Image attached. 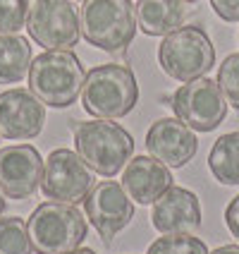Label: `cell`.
Wrapping results in <instances>:
<instances>
[{
    "mask_svg": "<svg viewBox=\"0 0 239 254\" xmlns=\"http://www.w3.org/2000/svg\"><path fill=\"white\" fill-rule=\"evenodd\" d=\"M84 65L72 51H46L31 60L29 91L50 108H70L82 96Z\"/></svg>",
    "mask_w": 239,
    "mask_h": 254,
    "instance_id": "6da1fadb",
    "label": "cell"
},
{
    "mask_svg": "<svg viewBox=\"0 0 239 254\" xmlns=\"http://www.w3.org/2000/svg\"><path fill=\"white\" fill-rule=\"evenodd\" d=\"M139 101V84L127 65H98L84 77L82 106L89 115L117 120L134 111Z\"/></svg>",
    "mask_w": 239,
    "mask_h": 254,
    "instance_id": "7a4b0ae2",
    "label": "cell"
},
{
    "mask_svg": "<svg viewBox=\"0 0 239 254\" xmlns=\"http://www.w3.org/2000/svg\"><path fill=\"white\" fill-rule=\"evenodd\" d=\"M36 254H70L82 247L89 233L84 213L74 204L43 201L27 221Z\"/></svg>",
    "mask_w": 239,
    "mask_h": 254,
    "instance_id": "3957f363",
    "label": "cell"
},
{
    "mask_svg": "<svg viewBox=\"0 0 239 254\" xmlns=\"http://www.w3.org/2000/svg\"><path fill=\"white\" fill-rule=\"evenodd\" d=\"M74 149L94 173L113 178L129 163L134 137L122 125L98 118L74 127Z\"/></svg>",
    "mask_w": 239,
    "mask_h": 254,
    "instance_id": "277c9868",
    "label": "cell"
},
{
    "mask_svg": "<svg viewBox=\"0 0 239 254\" xmlns=\"http://www.w3.org/2000/svg\"><path fill=\"white\" fill-rule=\"evenodd\" d=\"M84 39L105 53H122L137 36V7L132 0H84L79 12Z\"/></svg>",
    "mask_w": 239,
    "mask_h": 254,
    "instance_id": "5b68a950",
    "label": "cell"
},
{
    "mask_svg": "<svg viewBox=\"0 0 239 254\" xmlns=\"http://www.w3.org/2000/svg\"><path fill=\"white\" fill-rule=\"evenodd\" d=\"M158 63L170 79L191 82L206 77L215 65L211 36L196 24L175 29L158 46Z\"/></svg>",
    "mask_w": 239,
    "mask_h": 254,
    "instance_id": "8992f818",
    "label": "cell"
},
{
    "mask_svg": "<svg viewBox=\"0 0 239 254\" xmlns=\"http://www.w3.org/2000/svg\"><path fill=\"white\" fill-rule=\"evenodd\" d=\"M29 36L46 51H72L79 36V14L70 0H36L27 19Z\"/></svg>",
    "mask_w": 239,
    "mask_h": 254,
    "instance_id": "52a82bcc",
    "label": "cell"
},
{
    "mask_svg": "<svg viewBox=\"0 0 239 254\" xmlns=\"http://www.w3.org/2000/svg\"><path fill=\"white\" fill-rule=\"evenodd\" d=\"M175 115L187 127L196 132H213L223 125L227 115V101L220 91L218 82L208 77H198L191 82H184L170 101Z\"/></svg>",
    "mask_w": 239,
    "mask_h": 254,
    "instance_id": "ba28073f",
    "label": "cell"
},
{
    "mask_svg": "<svg viewBox=\"0 0 239 254\" xmlns=\"http://www.w3.org/2000/svg\"><path fill=\"white\" fill-rule=\"evenodd\" d=\"M94 190V170L72 149H55L43 166L41 192L46 199L62 204H82Z\"/></svg>",
    "mask_w": 239,
    "mask_h": 254,
    "instance_id": "9c48e42d",
    "label": "cell"
},
{
    "mask_svg": "<svg viewBox=\"0 0 239 254\" xmlns=\"http://www.w3.org/2000/svg\"><path fill=\"white\" fill-rule=\"evenodd\" d=\"M84 211L91 221V226L100 235V240L110 245L115 235L132 223L134 204L120 183L103 180L84 199Z\"/></svg>",
    "mask_w": 239,
    "mask_h": 254,
    "instance_id": "30bf717a",
    "label": "cell"
},
{
    "mask_svg": "<svg viewBox=\"0 0 239 254\" xmlns=\"http://www.w3.org/2000/svg\"><path fill=\"white\" fill-rule=\"evenodd\" d=\"M43 180V158L31 144L0 149V192L10 199H29Z\"/></svg>",
    "mask_w": 239,
    "mask_h": 254,
    "instance_id": "8fae6325",
    "label": "cell"
},
{
    "mask_svg": "<svg viewBox=\"0 0 239 254\" xmlns=\"http://www.w3.org/2000/svg\"><path fill=\"white\" fill-rule=\"evenodd\" d=\"M46 123V103L29 89H7L0 94V137L34 139Z\"/></svg>",
    "mask_w": 239,
    "mask_h": 254,
    "instance_id": "7c38bea8",
    "label": "cell"
},
{
    "mask_svg": "<svg viewBox=\"0 0 239 254\" xmlns=\"http://www.w3.org/2000/svg\"><path fill=\"white\" fill-rule=\"evenodd\" d=\"M148 154L168 168H182L198 151V139L180 118H160L146 132Z\"/></svg>",
    "mask_w": 239,
    "mask_h": 254,
    "instance_id": "4fadbf2b",
    "label": "cell"
},
{
    "mask_svg": "<svg viewBox=\"0 0 239 254\" xmlns=\"http://www.w3.org/2000/svg\"><path fill=\"white\" fill-rule=\"evenodd\" d=\"M153 228L163 235H189L201 228V204L187 187H170L153 201Z\"/></svg>",
    "mask_w": 239,
    "mask_h": 254,
    "instance_id": "5bb4252c",
    "label": "cell"
},
{
    "mask_svg": "<svg viewBox=\"0 0 239 254\" xmlns=\"http://www.w3.org/2000/svg\"><path fill=\"white\" fill-rule=\"evenodd\" d=\"M122 187L137 204H153L160 194L172 187V173L165 163L148 156L129 158L125 173H122Z\"/></svg>",
    "mask_w": 239,
    "mask_h": 254,
    "instance_id": "9a60e30c",
    "label": "cell"
},
{
    "mask_svg": "<svg viewBox=\"0 0 239 254\" xmlns=\"http://www.w3.org/2000/svg\"><path fill=\"white\" fill-rule=\"evenodd\" d=\"M137 24L146 36H168L184 24L187 2L184 0H139Z\"/></svg>",
    "mask_w": 239,
    "mask_h": 254,
    "instance_id": "2e32d148",
    "label": "cell"
},
{
    "mask_svg": "<svg viewBox=\"0 0 239 254\" xmlns=\"http://www.w3.org/2000/svg\"><path fill=\"white\" fill-rule=\"evenodd\" d=\"M31 60V46L24 36H0V84H19L29 74Z\"/></svg>",
    "mask_w": 239,
    "mask_h": 254,
    "instance_id": "e0dca14e",
    "label": "cell"
},
{
    "mask_svg": "<svg viewBox=\"0 0 239 254\" xmlns=\"http://www.w3.org/2000/svg\"><path fill=\"white\" fill-rule=\"evenodd\" d=\"M208 168L223 185H239V132L218 137L208 154Z\"/></svg>",
    "mask_w": 239,
    "mask_h": 254,
    "instance_id": "ac0fdd59",
    "label": "cell"
},
{
    "mask_svg": "<svg viewBox=\"0 0 239 254\" xmlns=\"http://www.w3.org/2000/svg\"><path fill=\"white\" fill-rule=\"evenodd\" d=\"M34 245L29 238V226L19 216L0 218V254H31Z\"/></svg>",
    "mask_w": 239,
    "mask_h": 254,
    "instance_id": "d6986e66",
    "label": "cell"
},
{
    "mask_svg": "<svg viewBox=\"0 0 239 254\" xmlns=\"http://www.w3.org/2000/svg\"><path fill=\"white\" fill-rule=\"evenodd\" d=\"M146 254H211L206 242L189 235H165L148 247Z\"/></svg>",
    "mask_w": 239,
    "mask_h": 254,
    "instance_id": "ffe728a7",
    "label": "cell"
},
{
    "mask_svg": "<svg viewBox=\"0 0 239 254\" xmlns=\"http://www.w3.org/2000/svg\"><path fill=\"white\" fill-rule=\"evenodd\" d=\"M29 10V0H0V36L19 34L27 27Z\"/></svg>",
    "mask_w": 239,
    "mask_h": 254,
    "instance_id": "44dd1931",
    "label": "cell"
},
{
    "mask_svg": "<svg viewBox=\"0 0 239 254\" xmlns=\"http://www.w3.org/2000/svg\"><path fill=\"white\" fill-rule=\"evenodd\" d=\"M215 82H218L227 103L239 111V53H232L223 60V65L218 67Z\"/></svg>",
    "mask_w": 239,
    "mask_h": 254,
    "instance_id": "7402d4cb",
    "label": "cell"
},
{
    "mask_svg": "<svg viewBox=\"0 0 239 254\" xmlns=\"http://www.w3.org/2000/svg\"><path fill=\"white\" fill-rule=\"evenodd\" d=\"M215 14L225 22H239V0H211Z\"/></svg>",
    "mask_w": 239,
    "mask_h": 254,
    "instance_id": "603a6c76",
    "label": "cell"
},
{
    "mask_svg": "<svg viewBox=\"0 0 239 254\" xmlns=\"http://www.w3.org/2000/svg\"><path fill=\"white\" fill-rule=\"evenodd\" d=\"M225 223L227 228H230V233L235 235L239 240V194L230 204H227V209H225Z\"/></svg>",
    "mask_w": 239,
    "mask_h": 254,
    "instance_id": "cb8c5ba5",
    "label": "cell"
},
{
    "mask_svg": "<svg viewBox=\"0 0 239 254\" xmlns=\"http://www.w3.org/2000/svg\"><path fill=\"white\" fill-rule=\"evenodd\" d=\"M211 254H239V245H223V247L213 250Z\"/></svg>",
    "mask_w": 239,
    "mask_h": 254,
    "instance_id": "d4e9b609",
    "label": "cell"
},
{
    "mask_svg": "<svg viewBox=\"0 0 239 254\" xmlns=\"http://www.w3.org/2000/svg\"><path fill=\"white\" fill-rule=\"evenodd\" d=\"M70 254H96L94 250H74V252H70Z\"/></svg>",
    "mask_w": 239,
    "mask_h": 254,
    "instance_id": "484cf974",
    "label": "cell"
},
{
    "mask_svg": "<svg viewBox=\"0 0 239 254\" xmlns=\"http://www.w3.org/2000/svg\"><path fill=\"white\" fill-rule=\"evenodd\" d=\"M5 211V194H2V192H0V213Z\"/></svg>",
    "mask_w": 239,
    "mask_h": 254,
    "instance_id": "4316f807",
    "label": "cell"
},
{
    "mask_svg": "<svg viewBox=\"0 0 239 254\" xmlns=\"http://www.w3.org/2000/svg\"><path fill=\"white\" fill-rule=\"evenodd\" d=\"M184 2H198V0H184Z\"/></svg>",
    "mask_w": 239,
    "mask_h": 254,
    "instance_id": "83f0119b",
    "label": "cell"
}]
</instances>
